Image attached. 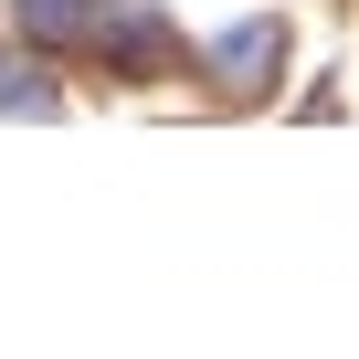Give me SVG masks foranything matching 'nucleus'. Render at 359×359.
Listing matches in <instances>:
<instances>
[{"instance_id": "2", "label": "nucleus", "mask_w": 359, "mask_h": 359, "mask_svg": "<svg viewBox=\"0 0 359 359\" xmlns=\"http://www.w3.org/2000/svg\"><path fill=\"white\" fill-rule=\"evenodd\" d=\"M11 11H22V32H32V43H95L116 0H11Z\"/></svg>"}, {"instance_id": "1", "label": "nucleus", "mask_w": 359, "mask_h": 359, "mask_svg": "<svg viewBox=\"0 0 359 359\" xmlns=\"http://www.w3.org/2000/svg\"><path fill=\"white\" fill-rule=\"evenodd\" d=\"M275 53H285V43H275V22H243V32H222V43H212V74H222L233 95H254V85L275 74Z\"/></svg>"}]
</instances>
